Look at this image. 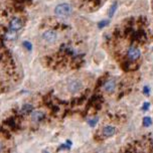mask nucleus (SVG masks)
Masks as SVG:
<instances>
[{"instance_id":"17","label":"nucleus","mask_w":153,"mask_h":153,"mask_svg":"<svg viewBox=\"0 0 153 153\" xmlns=\"http://www.w3.org/2000/svg\"><path fill=\"white\" fill-rule=\"evenodd\" d=\"M3 149H4V146L2 145L1 143H0V151H2V150H3Z\"/></svg>"},{"instance_id":"15","label":"nucleus","mask_w":153,"mask_h":153,"mask_svg":"<svg viewBox=\"0 0 153 153\" xmlns=\"http://www.w3.org/2000/svg\"><path fill=\"white\" fill-rule=\"evenodd\" d=\"M149 107H150V104L149 103H144L143 107H142V110H143V111H147L149 109Z\"/></svg>"},{"instance_id":"5","label":"nucleus","mask_w":153,"mask_h":153,"mask_svg":"<svg viewBox=\"0 0 153 153\" xmlns=\"http://www.w3.org/2000/svg\"><path fill=\"white\" fill-rule=\"evenodd\" d=\"M42 38L48 42H54L57 38V34L53 30H46L42 33Z\"/></svg>"},{"instance_id":"4","label":"nucleus","mask_w":153,"mask_h":153,"mask_svg":"<svg viewBox=\"0 0 153 153\" xmlns=\"http://www.w3.org/2000/svg\"><path fill=\"white\" fill-rule=\"evenodd\" d=\"M127 56H128V57H129V59H131V61H136V59H138L139 57H140L141 53H140V51H139L137 48H134V46H131L129 50H128Z\"/></svg>"},{"instance_id":"8","label":"nucleus","mask_w":153,"mask_h":153,"mask_svg":"<svg viewBox=\"0 0 153 153\" xmlns=\"http://www.w3.org/2000/svg\"><path fill=\"white\" fill-rule=\"evenodd\" d=\"M115 127L113 126H106L104 127L103 129V135L105 136V137H111V136H113L115 134Z\"/></svg>"},{"instance_id":"12","label":"nucleus","mask_w":153,"mask_h":153,"mask_svg":"<svg viewBox=\"0 0 153 153\" xmlns=\"http://www.w3.org/2000/svg\"><path fill=\"white\" fill-rule=\"evenodd\" d=\"M22 45L26 48L27 51H31L32 50V45H31L30 42H28V40H25V42H23Z\"/></svg>"},{"instance_id":"11","label":"nucleus","mask_w":153,"mask_h":153,"mask_svg":"<svg viewBox=\"0 0 153 153\" xmlns=\"http://www.w3.org/2000/svg\"><path fill=\"white\" fill-rule=\"evenodd\" d=\"M151 124H152V120L150 117H145V118L143 119V125L145 127H149V126H151Z\"/></svg>"},{"instance_id":"2","label":"nucleus","mask_w":153,"mask_h":153,"mask_svg":"<svg viewBox=\"0 0 153 153\" xmlns=\"http://www.w3.org/2000/svg\"><path fill=\"white\" fill-rule=\"evenodd\" d=\"M82 88H83V84L78 80H73L68 84V89L72 94H76V93L80 92Z\"/></svg>"},{"instance_id":"3","label":"nucleus","mask_w":153,"mask_h":153,"mask_svg":"<svg viewBox=\"0 0 153 153\" xmlns=\"http://www.w3.org/2000/svg\"><path fill=\"white\" fill-rule=\"evenodd\" d=\"M22 21L19 18H13L9 23V29L11 31H18L22 28Z\"/></svg>"},{"instance_id":"14","label":"nucleus","mask_w":153,"mask_h":153,"mask_svg":"<svg viewBox=\"0 0 153 153\" xmlns=\"http://www.w3.org/2000/svg\"><path fill=\"white\" fill-rule=\"evenodd\" d=\"M107 23H108V20H103V21H101V22L99 23V28H103L104 26L107 25Z\"/></svg>"},{"instance_id":"7","label":"nucleus","mask_w":153,"mask_h":153,"mask_svg":"<svg viewBox=\"0 0 153 153\" xmlns=\"http://www.w3.org/2000/svg\"><path fill=\"white\" fill-rule=\"evenodd\" d=\"M116 89V83L113 80L108 81L107 83L104 85V90H105L107 93H113Z\"/></svg>"},{"instance_id":"1","label":"nucleus","mask_w":153,"mask_h":153,"mask_svg":"<svg viewBox=\"0 0 153 153\" xmlns=\"http://www.w3.org/2000/svg\"><path fill=\"white\" fill-rule=\"evenodd\" d=\"M54 13L57 16H61V17H67V16H69L72 13V7L68 3L59 4L54 8Z\"/></svg>"},{"instance_id":"16","label":"nucleus","mask_w":153,"mask_h":153,"mask_svg":"<svg viewBox=\"0 0 153 153\" xmlns=\"http://www.w3.org/2000/svg\"><path fill=\"white\" fill-rule=\"evenodd\" d=\"M143 93L145 95H149V93H150V89L148 88V87H144V89H143Z\"/></svg>"},{"instance_id":"13","label":"nucleus","mask_w":153,"mask_h":153,"mask_svg":"<svg viewBox=\"0 0 153 153\" xmlns=\"http://www.w3.org/2000/svg\"><path fill=\"white\" fill-rule=\"evenodd\" d=\"M89 124H90V126L91 127H94L95 125H96V123L98 122V119L97 118H95V119H91V120H89Z\"/></svg>"},{"instance_id":"10","label":"nucleus","mask_w":153,"mask_h":153,"mask_svg":"<svg viewBox=\"0 0 153 153\" xmlns=\"http://www.w3.org/2000/svg\"><path fill=\"white\" fill-rule=\"evenodd\" d=\"M117 6H118L117 2H114V3L112 4V6L110 7V9H109V12H108V14H109L110 17H112V16L115 14V12H116V10H117Z\"/></svg>"},{"instance_id":"6","label":"nucleus","mask_w":153,"mask_h":153,"mask_svg":"<svg viewBox=\"0 0 153 153\" xmlns=\"http://www.w3.org/2000/svg\"><path fill=\"white\" fill-rule=\"evenodd\" d=\"M45 115L42 111H33L31 113V120L33 122H40L42 120L45 119Z\"/></svg>"},{"instance_id":"9","label":"nucleus","mask_w":153,"mask_h":153,"mask_svg":"<svg viewBox=\"0 0 153 153\" xmlns=\"http://www.w3.org/2000/svg\"><path fill=\"white\" fill-rule=\"evenodd\" d=\"M32 110H33V107H32L31 104H24L20 109V112L22 114H28L32 112Z\"/></svg>"}]
</instances>
